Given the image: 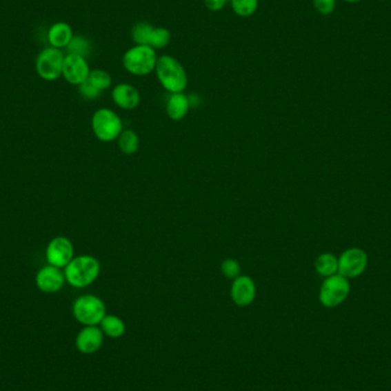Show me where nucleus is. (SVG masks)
<instances>
[{
  "mask_svg": "<svg viewBox=\"0 0 391 391\" xmlns=\"http://www.w3.org/2000/svg\"><path fill=\"white\" fill-rule=\"evenodd\" d=\"M171 31L165 27H154L151 34L149 46L154 50H164L171 43Z\"/></svg>",
  "mask_w": 391,
  "mask_h": 391,
  "instance_id": "412c9836",
  "label": "nucleus"
},
{
  "mask_svg": "<svg viewBox=\"0 0 391 391\" xmlns=\"http://www.w3.org/2000/svg\"><path fill=\"white\" fill-rule=\"evenodd\" d=\"M231 300L238 307H248L254 302L257 286L253 279L246 274L234 278L230 288Z\"/></svg>",
  "mask_w": 391,
  "mask_h": 391,
  "instance_id": "f8f14e48",
  "label": "nucleus"
},
{
  "mask_svg": "<svg viewBox=\"0 0 391 391\" xmlns=\"http://www.w3.org/2000/svg\"><path fill=\"white\" fill-rule=\"evenodd\" d=\"M104 334L97 326H84L76 337V348L84 354H92L100 350L103 345Z\"/></svg>",
  "mask_w": 391,
  "mask_h": 391,
  "instance_id": "ddd939ff",
  "label": "nucleus"
},
{
  "mask_svg": "<svg viewBox=\"0 0 391 391\" xmlns=\"http://www.w3.org/2000/svg\"><path fill=\"white\" fill-rule=\"evenodd\" d=\"M111 97L114 104L123 110H134L141 102L140 92L137 87L128 83L116 85L111 92Z\"/></svg>",
  "mask_w": 391,
  "mask_h": 391,
  "instance_id": "4468645a",
  "label": "nucleus"
},
{
  "mask_svg": "<svg viewBox=\"0 0 391 391\" xmlns=\"http://www.w3.org/2000/svg\"><path fill=\"white\" fill-rule=\"evenodd\" d=\"M67 48L70 54H77L86 57L90 52V43L83 36H74Z\"/></svg>",
  "mask_w": 391,
  "mask_h": 391,
  "instance_id": "b1692460",
  "label": "nucleus"
},
{
  "mask_svg": "<svg viewBox=\"0 0 391 391\" xmlns=\"http://www.w3.org/2000/svg\"><path fill=\"white\" fill-rule=\"evenodd\" d=\"M157 52L148 45H135L125 52L121 59L128 74L143 77L154 72L158 61Z\"/></svg>",
  "mask_w": 391,
  "mask_h": 391,
  "instance_id": "7ed1b4c3",
  "label": "nucleus"
},
{
  "mask_svg": "<svg viewBox=\"0 0 391 391\" xmlns=\"http://www.w3.org/2000/svg\"><path fill=\"white\" fill-rule=\"evenodd\" d=\"M347 3H359L361 0H345Z\"/></svg>",
  "mask_w": 391,
  "mask_h": 391,
  "instance_id": "c85d7f7f",
  "label": "nucleus"
},
{
  "mask_svg": "<svg viewBox=\"0 0 391 391\" xmlns=\"http://www.w3.org/2000/svg\"><path fill=\"white\" fill-rule=\"evenodd\" d=\"M100 271V262L92 255L74 257L63 269L66 281L74 288H85L93 284Z\"/></svg>",
  "mask_w": 391,
  "mask_h": 391,
  "instance_id": "f03ea898",
  "label": "nucleus"
},
{
  "mask_svg": "<svg viewBox=\"0 0 391 391\" xmlns=\"http://www.w3.org/2000/svg\"><path fill=\"white\" fill-rule=\"evenodd\" d=\"M312 3L318 13L330 15L334 12L337 0H312Z\"/></svg>",
  "mask_w": 391,
  "mask_h": 391,
  "instance_id": "bb28decb",
  "label": "nucleus"
},
{
  "mask_svg": "<svg viewBox=\"0 0 391 391\" xmlns=\"http://www.w3.org/2000/svg\"><path fill=\"white\" fill-rule=\"evenodd\" d=\"M154 26L146 22V21H140L137 23L134 24L130 31V37L132 41L137 45H148L149 46V41H150L151 34L154 30Z\"/></svg>",
  "mask_w": 391,
  "mask_h": 391,
  "instance_id": "aec40b11",
  "label": "nucleus"
},
{
  "mask_svg": "<svg viewBox=\"0 0 391 391\" xmlns=\"http://www.w3.org/2000/svg\"><path fill=\"white\" fill-rule=\"evenodd\" d=\"M118 147L125 154H134L140 148V137L133 130H124L117 139Z\"/></svg>",
  "mask_w": 391,
  "mask_h": 391,
  "instance_id": "6ab92c4d",
  "label": "nucleus"
},
{
  "mask_svg": "<svg viewBox=\"0 0 391 391\" xmlns=\"http://www.w3.org/2000/svg\"><path fill=\"white\" fill-rule=\"evenodd\" d=\"M234 13L239 17H250L258 10L259 0H230Z\"/></svg>",
  "mask_w": 391,
  "mask_h": 391,
  "instance_id": "4be33fe9",
  "label": "nucleus"
},
{
  "mask_svg": "<svg viewBox=\"0 0 391 391\" xmlns=\"http://www.w3.org/2000/svg\"><path fill=\"white\" fill-rule=\"evenodd\" d=\"M78 90L81 97H84L85 100H97V97H100V90H97V87L90 84V81H85L83 84L78 86Z\"/></svg>",
  "mask_w": 391,
  "mask_h": 391,
  "instance_id": "a878e982",
  "label": "nucleus"
},
{
  "mask_svg": "<svg viewBox=\"0 0 391 391\" xmlns=\"http://www.w3.org/2000/svg\"><path fill=\"white\" fill-rule=\"evenodd\" d=\"M190 100L184 93H173L166 102V114L174 121H180L187 117L190 109Z\"/></svg>",
  "mask_w": 391,
  "mask_h": 391,
  "instance_id": "2eb2a0df",
  "label": "nucleus"
},
{
  "mask_svg": "<svg viewBox=\"0 0 391 391\" xmlns=\"http://www.w3.org/2000/svg\"><path fill=\"white\" fill-rule=\"evenodd\" d=\"M314 268L318 274L323 277H330L333 274H338L339 260L335 255L331 253H324L318 257L314 262Z\"/></svg>",
  "mask_w": 391,
  "mask_h": 391,
  "instance_id": "a211bd4d",
  "label": "nucleus"
},
{
  "mask_svg": "<svg viewBox=\"0 0 391 391\" xmlns=\"http://www.w3.org/2000/svg\"><path fill=\"white\" fill-rule=\"evenodd\" d=\"M87 81H90V84L97 87V90H100L101 92L110 88L111 85H112V78H111L110 74L106 70H102V69L90 70Z\"/></svg>",
  "mask_w": 391,
  "mask_h": 391,
  "instance_id": "5701e85b",
  "label": "nucleus"
},
{
  "mask_svg": "<svg viewBox=\"0 0 391 391\" xmlns=\"http://www.w3.org/2000/svg\"><path fill=\"white\" fill-rule=\"evenodd\" d=\"M34 281L39 291L47 293V294H53V293L61 291L67 281H66V276L62 269L48 264L39 269Z\"/></svg>",
  "mask_w": 391,
  "mask_h": 391,
  "instance_id": "9b49d317",
  "label": "nucleus"
},
{
  "mask_svg": "<svg viewBox=\"0 0 391 391\" xmlns=\"http://www.w3.org/2000/svg\"><path fill=\"white\" fill-rule=\"evenodd\" d=\"M241 263L234 259H225V260L221 263V272L223 274L224 277L228 279H232L241 276Z\"/></svg>",
  "mask_w": 391,
  "mask_h": 391,
  "instance_id": "393cba45",
  "label": "nucleus"
},
{
  "mask_svg": "<svg viewBox=\"0 0 391 391\" xmlns=\"http://www.w3.org/2000/svg\"><path fill=\"white\" fill-rule=\"evenodd\" d=\"M47 37L50 46L61 50L70 43L71 39L74 38V31L66 22H57L50 28Z\"/></svg>",
  "mask_w": 391,
  "mask_h": 391,
  "instance_id": "dca6fc26",
  "label": "nucleus"
},
{
  "mask_svg": "<svg viewBox=\"0 0 391 391\" xmlns=\"http://www.w3.org/2000/svg\"><path fill=\"white\" fill-rule=\"evenodd\" d=\"M229 0H204L205 6L212 12H220L223 10Z\"/></svg>",
  "mask_w": 391,
  "mask_h": 391,
  "instance_id": "cd10ccee",
  "label": "nucleus"
},
{
  "mask_svg": "<svg viewBox=\"0 0 391 391\" xmlns=\"http://www.w3.org/2000/svg\"><path fill=\"white\" fill-rule=\"evenodd\" d=\"M101 331L111 339H119L125 334L126 326L121 318L114 314H106L100 323Z\"/></svg>",
  "mask_w": 391,
  "mask_h": 391,
  "instance_id": "f3484780",
  "label": "nucleus"
},
{
  "mask_svg": "<svg viewBox=\"0 0 391 391\" xmlns=\"http://www.w3.org/2000/svg\"><path fill=\"white\" fill-rule=\"evenodd\" d=\"M47 263L64 269L74 258V245L67 237H55L48 243L45 252Z\"/></svg>",
  "mask_w": 391,
  "mask_h": 391,
  "instance_id": "6e6552de",
  "label": "nucleus"
},
{
  "mask_svg": "<svg viewBox=\"0 0 391 391\" xmlns=\"http://www.w3.org/2000/svg\"><path fill=\"white\" fill-rule=\"evenodd\" d=\"M338 260V274L345 278L358 277L368 267V255L361 248H349Z\"/></svg>",
  "mask_w": 391,
  "mask_h": 391,
  "instance_id": "1a4fd4ad",
  "label": "nucleus"
},
{
  "mask_svg": "<svg viewBox=\"0 0 391 391\" xmlns=\"http://www.w3.org/2000/svg\"><path fill=\"white\" fill-rule=\"evenodd\" d=\"M350 293V284L348 278L341 274H335L326 277L321 290H319V301L325 308H335L343 303Z\"/></svg>",
  "mask_w": 391,
  "mask_h": 391,
  "instance_id": "423d86ee",
  "label": "nucleus"
},
{
  "mask_svg": "<svg viewBox=\"0 0 391 391\" xmlns=\"http://www.w3.org/2000/svg\"><path fill=\"white\" fill-rule=\"evenodd\" d=\"M90 125L97 140L106 143L117 140L121 132L124 130L121 118L109 108H101L95 111Z\"/></svg>",
  "mask_w": 391,
  "mask_h": 391,
  "instance_id": "20e7f679",
  "label": "nucleus"
},
{
  "mask_svg": "<svg viewBox=\"0 0 391 391\" xmlns=\"http://www.w3.org/2000/svg\"><path fill=\"white\" fill-rule=\"evenodd\" d=\"M104 302L97 295L85 294L74 300L72 314L84 326H97L106 316Z\"/></svg>",
  "mask_w": 391,
  "mask_h": 391,
  "instance_id": "39448f33",
  "label": "nucleus"
},
{
  "mask_svg": "<svg viewBox=\"0 0 391 391\" xmlns=\"http://www.w3.org/2000/svg\"><path fill=\"white\" fill-rule=\"evenodd\" d=\"M64 57L62 50L55 47H47L38 54L36 59V70L43 81H57L62 76Z\"/></svg>",
  "mask_w": 391,
  "mask_h": 391,
  "instance_id": "0eeeda50",
  "label": "nucleus"
},
{
  "mask_svg": "<svg viewBox=\"0 0 391 391\" xmlns=\"http://www.w3.org/2000/svg\"><path fill=\"white\" fill-rule=\"evenodd\" d=\"M90 72V66L87 63L86 57L70 53L64 57L62 76L69 84L79 86L88 79Z\"/></svg>",
  "mask_w": 391,
  "mask_h": 391,
  "instance_id": "9d476101",
  "label": "nucleus"
},
{
  "mask_svg": "<svg viewBox=\"0 0 391 391\" xmlns=\"http://www.w3.org/2000/svg\"><path fill=\"white\" fill-rule=\"evenodd\" d=\"M154 74L168 93H183L188 86L187 71L180 61L171 55L158 57Z\"/></svg>",
  "mask_w": 391,
  "mask_h": 391,
  "instance_id": "f257e3e1",
  "label": "nucleus"
}]
</instances>
